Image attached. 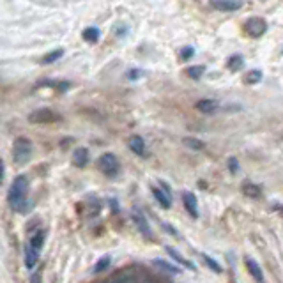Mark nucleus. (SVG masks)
<instances>
[{"label": "nucleus", "instance_id": "nucleus-1", "mask_svg": "<svg viewBox=\"0 0 283 283\" xmlns=\"http://www.w3.org/2000/svg\"><path fill=\"white\" fill-rule=\"evenodd\" d=\"M27 191H29V181L25 175H18L13 181V186L9 189V205L16 210V213H29L30 203H27Z\"/></svg>", "mask_w": 283, "mask_h": 283}, {"label": "nucleus", "instance_id": "nucleus-2", "mask_svg": "<svg viewBox=\"0 0 283 283\" xmlns=\"http://www.w3.org/2000/svg\"><path fill=\"white\" fill-rule=\"evenodd\" d=\"M13 158L16 165H25L32 158V142L25 136H18L13 144Z\"/></svg>", "mask_w": 283, "mask_h": 283}, {"label": "nucleus", "instance_id": "nucleus-3", "mask_svg": "<svg viewBox=\"0 0 283 283\" xmlns=\"http://www.w3.org/2000/svg\"><path fill=\"white\" fill-rule=\"evenodd\" d=\"M98 168L106 175V177H117L120 172V163L117 160L115 154L112 153H105L103 156H99L98 160Z\"/></svg>", "mask_w": 283, "mask_h": 283}, {"label": "nucleus", "instance_id": "nucleus-4", "mask_svg": "<svg viewBox=\"0 0 283 283\" xmlns=\"http://www.w3.org/2000/svg\"><path fill=\"white\" fill-rule=\"evenodd\" d=\"M112 281H151V276L146 274V271L144 269H138V267H127V269H122V271H119L117 274H113Z\"/></svg>", "mask_w": 283, "mask_h": 283}, {"label": "nucleus", "instance_id": "nucleus-5", "mask_svg": "<svg viewBox=\"0 0 283 283\" xmlns=\"http://www.w3.org/2000/svg\"><path fill=\"white\" fill-rule=\"evenodd\" d=\"M244 30L250 37H260L267 30V23L262 18H251L244 23Z\"/></svg>", "mask_w": 283, "mask_h": 283}, {"label": "nucleus", "instance_id": "nucleus-6", "mask_svg": "<svg viewBox=\"0 0 283 283\" xmlns=\"http://www.w3.org/2000/svg\"><path fill=\"white\" fill-rule=\"evenodd\" d=\"M131 218H133L134 225H136L138 230L142 232V236L147 237V239H151V237H153V232H151V227H149V223H147V218H146V215H144L142 210L133 209V213H131Z\"/></svg>", "mask_w": 283, "mask_h": 283}, {"label": "nucleus", "instance_id": "nucleus-7", "mask_svg": "<svg viewBox=\"0 0 283 283\" xmlns=\"http://www.w3.org/2000/svg\"><path fill=\"white\" fill-rule=\"evenodd\" d=\"M29 120L32 124H51V122H55V120H58V117H57V113H53L51 110L43 108V110L34 112L32 115L29 117Z\"/></svg>", "mask_w": 283, "mask_h": 283}, {"label": "nucleus", "instance_id": "nucleus-8", "mask_svg": "<svg viewBox=\"0 0 283 283\" xmlns=\"http://www.w3.org/2000/svg\"><path fill=\"white\" fill-rule=\"evenodd\" d=\"M210 6L215 9H218V11L234 13L243 8V2L241 0H210Z\"/></svg>", "mask_w": 283, "mask_h": 283}, {"label": "nucleus", "instance_id": "nucleus-9", "mask_svg": "<svg viewBox=\"0 0 283 283\" xmlns=\"http://www.w3.org/2000/svg\"><path fill=\"white\" fill-rule=\"evenodd\" d=\"M182 202L184 207L193 218H198V205H196V196L191 191H184L182 193Z\"/></svg>", "mask_w": 283, "mask_h": 283}, {"label": "nucleus", "instance_id": "nucleus-10", "mask_svg": "<svg viewBox=\"0 0 283 283\" xmlns=\"http://www.w3.org/2000/svg\"><path fill=\"white\" fill-rule=\"evenodd\" d=\"M129 149L133 151L136 156H146V142H144V138L140 136V134H133V136L129 138Z\"/></svg>", "mask_w": 283, "mask_h": 283}, {"label": "nucleus", "instance_id": "nucleus-11", "mask_svg": "<svg viewBox=\"0 0 283 283\" xmlns=\"http://www.w3.org/2000/svg\"><path fill=\"white\" fill-rule=\"evenodd\" d=\"M89 163V149L87 147H78V149H75L73 153V165L78 168H84L87 167Z\"/></svg>", "mask_w": 283, "mask_h": 283}, {"label": "nucleus", "instance_id": "nucleus-12", "mask_svg": "<svg viewBox=\"0 0 283 283\" xmlns=\"http://www.w3.org/2000/svg\"><path fill=\"white\" fill-rule=\"evenodd\" d=\"M153 195L156 196L158 203H160L163 209H170V207H172V196L168 195L163 188H161V189L160 188H153Z\"/></svg>", "mask_w": 283, "mask_h": 283}, {"label": "nucleus", "instance_id": "nucleus-13", "mask_svg": "<svg viewBox=\"0 0 283 283\" xmlns=\"http://www.w3.org/2000/svg\"><path fill=\"white\" fill-rule=\"evenodd\" d=\"M37 255H39V250H36L34 246H30V244H27L25 248V265L27 269H34L37 264Z\"/></svg>", "mask_w": 283, "mask_h": 283}, {"label": "nucleus", "instance_id": "nucleus-14", "mask_svg": "<svg viewBox=\"0 0 283 283\" xmlns=\"http://www.w3.org/2000/svg\"><path fill=\"white\" fill-rule=\"evenodd\" d=\"M218 108L220 105L215 99H202V101L196 103V110H200L202 113H215Z\"/></svg>", "mask_w": 283, "mask_h": 283}, {"label": "nucleus", "instance_id": "nucleus-15", "mask_svg": "<svg viewBox=\"0 0 283 283\" xmlns=\"http://www.w3.org/2000/svg\"><path fill=\"white\" fill-rule=\"evenodd\" d=\"M244 264H246V267H248V271H250V274L253 276L257 281H264V272H262L260 265H258L257 262L253 260V258H246V260H244Z\"/></svg>", "mask_w": 283, "mask_h": 283}, {"label": "nucleus", "instance_id": "nucleus-16", "mask_svg": "<svg viewBox=\"0 0 283 283\" xmlns=\"http://www.w3.org/2000/svg\"><path fill=\"white\" fill-rule=\"evenodd\" d=\"M243 193L246 196H251V198H257V196L262 195L260 188L257 184H251V182H244L243 184Z\"/></svg>", "mask_w": 283, "mask_h": 283}, {"label": "nucleus", "instance_id": "nucleus-17", "mask_svg": "<svg viewBox=\"0 0 283 283\" xmlns=\"http://www.w3.org/2000/svg\"><path fill=\"white\" fill-rule=\"evenodd\" d=\"M167 253H168V255H172V257H174V260H177L179 264H182V265H184V267H188V269H195V265H193L189 260H186V258H182V257H181V253H179V251H175L174 248L167 246Z\"/></svg>", "mask_w": 283, "mask_h": 283}, {"label": "nucleus", "instance_id": "nucleus-18", "mask_svg": "<svg viewBox=\"0 0 283 283\" xmlns=\"http://www.w3.org/2000/svg\"><path fill=\"white\" fill-rule=\"evenodd\" d=\"M153 264L156 265V267L163 269L165 272H170V274H181V269L175 267V265H172V264H168V262H165V260H154Z\"/></svg>", "mask_w": 283, "mask_h": 283}, {"label": "nucleus", "instance_id": "nucleus-19", "mask_svg": "<svg viewBox=\"0 0 283 283\" xmlns=\"http://www.w3.org/2000/svg\"><path fill=\"white\" fill-rule=\"evenodd\" d=\"M84 39L87 41V43H98L99 29H96V27H89V29H85L84 30Z\"/></svg>", "mask_w": 283, "mask_h": 283}, {"label": "nucleus", "instance_id": "nucleus-20", "mask_svg": "<svg viewBox=\"0 0 283 283\" xmlns=\"http://www.w3.org/2000/svg\"><path fill=\"white\" fill-rule=\"evenodd\" d=\"M203 73H205V65H193V67L186 69V75H188L189 78H193V80H198V78H202Z\"/></svg>", "mask_w": 283, "mask_h": 283}, {"label": "nucleus", "instance_id": "nucleus-21", "mask_svg": "<svg viewBox=\"0 0 283 283\" xmlns=\"http://www.w3.org/2000/svg\"><path fill=\"white\" fill-rule=\"evenodd\" d=\"M243 65H244V60L241 55H234V57H230L229 62H227V67H229L230 71H239Z\"/></svg>", "mask_w": 283, "mask_h": 283}, {"label": "nucleus", "instance_id": "nucleus-22", "mask_svg": "<svg viewBox=\"0 0 283 283\" xmlns=\"http://www.w3.org/2000/svg\"><path fill=\"white\" fill-rule=\"evenodd\" d=\"M64 55V50H55V51H51V53H48V55H44L43 57V60H41V64H44V65H48V64H53L55 60H58V58Z\"/></svg>", "mask_w": 283, "mask_h": 283}, {"label": "nucleus", "instance_id": "nucleus-23", "mask_svg": "<svg viewBox=\"0 0 283 283\" xmlns=\"http://www.w3.org/2000/svg\"><path fill=\"white\" fill-rule=\"evenodd\" d=\"M43 243H44V232H41V230L37 234H34L29 241L30 246H34L36 250H41V248H43Z\"/></svg>", "mask_w": 283, "mask_h": 283}, {"label": "nucleus", "instance_id": "nucleus-24", "mask_svg": "<svg viewBox=\"0 0 283 283\" xmlns=\"http://www.w3.org/2000/svg\"><path fill=\"white\" fill-rule=\"evenodd\" d=\"M262 80V71H258V69H255V71H251V73L246 75V78H244V84L251 85V84H258V82Z\"/></svg>", "mask_w": 283, "mask_h": 283}, {"label": "nucleus", "instance_id": "nucleus-25", "mask_svg": "<svg viewBox=\"0 0 283 283\" xmlns=\"http://www.w3.org/2000/svg\"><path fill=\"white\" fill-rule=\"evenodd\" d=\"M202 258H203V262L207 264V267H210L215 272H222V265H220L215 258H210L209 255H205V253H202Z\"/></svg>", "mask_w": 283, "mask_h": 283}, {"label": "nucleus", "instance_id": "nucleus-26", "mask_svg": "<svg viewBox=\"0 0 283 283\" xmlns=\"http://www.w3.org/2000/svg\"><path fill=\"white\" fill-rule=\"evenodd\" d=\"M110 257H103L101 260L96 264V267H94V272H103V271H106L108 269V265H110Z\"/></svg>", "mask_w": 283, "mask_h": 283}, {"label": "nucleus", "instance_id": "nucleus-27", "mask_svg": "<svg viewBox=\"0 0 283 283\" xmlns=\"http://www.w3.org/2000/svg\"><path fill=\"white\" fill-rule=\"evenodd\" d=\"M184 144L191 149H203V144L200 140H195V138H184Z\"/></svg>", "mask_w": 283, "mask_h": 283}, {"label": "nucleus", "instance_id": "nucleus-28", "mask_svg": "<svg viewBox=\"0 0 283 283\" xmlns=\"http://www.w3.org/2000/svg\"><path fill=\"white\" fill-rule=\"evenodd\" d=\"M191 55H193V48H184L182 53H181V57H182V60H188Z\"/></svg>", "mask_w": 283, "mask_h": 283}, {"label": "nucleus", "instance_id": "nucleus-29", "mask_svg": "<svg viewBox=\"0 0 283 283\" xmlns=\"http://www.w3.org/2000/svg\"><path fill=\"white\" fill-rule=\"evenodd\" d=\"M229 168H230V172H232V174H236V172H237V161H236V158H230Z\"/></svg>", "mask_w": 283, "mask_h": 283}, {"label": "nucleus", "instance_id": "nucleus-30", "mask_svg": "<svg viewBox=\"0 0 283 283\" xmlns=\"http://www.w3.org/2000/svg\"><path fill=\"white\" fill-rule=\"evenodd\" d=\"M140 75H142V71H138V69H133V71L129 73V78H131V80H136Z\"/></svg>", "mask_w": 283, "mask_h": 283}, {"label": "nucleus", "instance_id": "nucleus-31", "mask_svg": "<svg viewBox=\"0 0 283 283\" xmlns=\"http://www.w3.org/2000/svg\"><path fill=\"white\" fill-rule=\"evenodd\" d=\"M276 209H278V210H283V205H276Z\"/></svg>", "mask_w": 283, "mask_h": 283}]
</instances>
